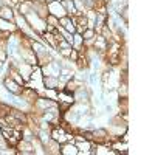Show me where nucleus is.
Wrapping results in <instances>:
<instances>
[{
    "label": "nucleus",
    "mask_w": 155,
    "mask_h": 155,
    "mask_svg": "<svg viewBox=\"0 0 155 155\" xmlns=\"http://www.w3.org/2000/svg\"><path fill=\"white\" fill-rule=\"evenodd\" d=\"M47 20H48V22L51 23V26H57V25H56V23H57V19H56V17H53V16H50V17H48V19H47Z\"/></svg>",
    "instance_id": "nucleus-11"
},
{
    "label": "nucleus",
    "mask_w": 155,
    "mask_h": 155,
    "mask_svg": "<svg viewBox=\"0 0 155 155\" xmlns=\"http://www.w3.org/2000/svg\"><path fill=\"white\" fill-rule=\"evenodd\" d=\"M5 85H6V90H9L11 93H14V95H19V93H22V85L12 82L11 79H5Z\"/></svg>",
    "instance_id": "nucleus-2"
},
{
    "label": "nucleus",
    "mask_w": 155,
    "mask_h": 155,
    "mask_svg": "<svg viewBox=\"0 0 155 155\" xmlns=\"http://www.w3.org/2000/svg\"><path fill=\"white\" fill-rule=\"evenodd\" d=\"M76 147H78V149H81V151H84V152H87V151L90 149V144L87 143V141H82V140H81L79 143L76 144Z\"/></svg>",
    "instance_id": "nucleus-9"
},
{
    "label": "nucleus",
    "mask_w": 155,
    "mask_h": 155,
    "mask_svg": "<svg viewBox=\"0 0 155 155\" xmlns=\"http://www.w3.org/2000/svg\"><path fill=\"white\" fill-rule=\"evenodd\" d=\"M0 17L5 20H11L12 19V9L8 8V6H2L0 8Z\"/></svg>",
    "instance_id": "nucleus-5"
},
{
    "label": "nucleus",
    "mask_w": 155,
    "mask_h": 155,
    "mask_svg": "<svg viewBox=\"0 0 155 155\" xmlns=\"http://www.w3.org/2000/svg\"><path fill=\"white\" fill-rule=\"evenodd\" d=\"M48 2H56V0H48Z\"/></svg>",
    "instance_id": "nucleus-12"
},
{
    "label": "nucleus",
    "mask_w": 155,
    "mask_h": 155,
    "mask_svg": "<svg viewBox=\"0 0 155 155\" xmlns=\"http://www.w3.org/2000/svg\"><path fill=\"white\" fill-rule=\"evenodd\" d=\"M44 84L48 87V89H56V87L59 85V79L56 76H47L44 79Z\"/></svg>",
    "instance_id": "nucleus-3"
},
{
    "label": "nucleus",
    "mask_w": 155,
    "mask_h": 155,
    "mask_svg": "<svg viewBox=\"0 0 155 155\" xmlns=\"http://www.w3.org/2000/svg\"><path fill=\"white\" fill-rule=\"evenodd\" d=\"M93 34H95V31H93V28H89V30H84V37L85 40H90L93 37Z\"/></svg>",
    "instance_id": "nucleus-10"
},
{
    "label": "nucleus",
    "mask_w": 155,
    "mask_h": 155,
    "mask_svg": "<svg viewBox=\"0 0 155 155\" xmlns=\"http://www.w3.org/2000/svg\"><path fill=\"white\" fill-rule=\"evenodd\" d=\"M0 30H2V31H11V30H14V26H12L9 22H8V20H5V19H2V17H0Z\"/></svg>",
    "instance_id": "nucleus-8"
},
{
    "label": "nucleus",
    "mask_w": 155,
    "mask_h": 155,
    "mask_svg": "<svg viewBox=\"0 0 155 155\" xmlns=\"http://www.w3.org/2000/svg\"><path fill=\"white\" fill-rule=\"evenodd\" d=\"M60 23H64V26L70 31V34L75 33V22H71L68 17H60Z\"/></svg>",
    "instance_id": "nucleus-6"
},
{
    "label": "nucleus",
    "mask_w": 155,
    "mask_h": 155,
    "mask_svg": "<svg viewBox=\"0 0 155 155\" xmlns=\"http://www.w3.org/2000/svg\"><path fill=\"white\" fill-rule=\"evenodd\" d=\"M48 9L53 12V16H56V17H65V8L62 6V3L51 2V5L48 6Z\"/></svg>",
    "instance_id": "nucleus-1"
},
{
    "label": "nucleus",
    "mask_w": 155,
    "mask_h": 155,
    "mask_svg": "<svg viewBox=\"0 0 155 155\" xmlns=\"http://www.w3.org/2000/svg\"><path fill=\"white\" fill-rule=\"evenodd\" d=\"M62 154H78L79 151H78V147L76 146H73V144H65L64 147H62V151H60Z\"/></svg>",
    "instance_id": "nucleus-7"
},
{
    "label": "nucleus",
    "mask_w": 155,
    "mask_h": 155,
    "mask_svg": "<svg viewBox=\"0 0 155 155\" xmlns=\"http://www.w3.org/2000/svg\"><path fill=\"white\" fill-rule=\"evenodd\" d=\"M62 6L65 8V12H68V14H76V8H75V3L71 2V0H64L62 2Z\"/></svg>",
    "instance_id": "nucleus-4"
}]
</instances>
